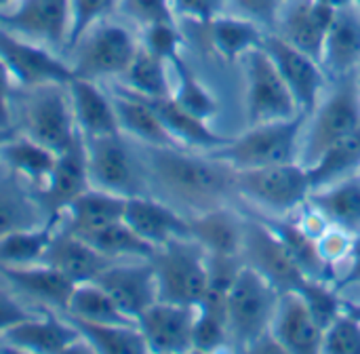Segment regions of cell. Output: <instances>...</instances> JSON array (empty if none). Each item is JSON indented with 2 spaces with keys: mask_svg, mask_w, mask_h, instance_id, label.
Masks as SVG:
<instances>
[{
  "mask_svg": "<svg viewBox=\"0 0 360 354\" xmlns=\"http://www.w3.org/2000/svg\"><path fill=\"white\" fill-rule=\"evenodd\" d=\"M148 165L158 184L190 203H217L234 190L236 169L215 156L186 154L179 146L150 148Z\"/></svg>",
  "mask_w": 360,
  "mask_h": 354,
  "instance_id": "cell-1",
  "label": "cell"
},
{
  "mask_svg": "<svg viewBox=\"0 0 360 354\" xmlns=\"http://www.w3.org/2000/svg\"><path fill=\"white\" fill-rule=\"evenodd\" d=\"M308 114L300 112L287 120H272L262 125H249V131L230 139L226 146L211 150L217 160L228 163L234 169H257L283 163L300 160L302 133Z\"/></svg>",
  "mask_w": 360,
  "mask_h": 354,
  "instance_id": "cell-2",
  "label": "cell"
},
{
  "mask_svg": "<svg viewBox=\"0 0 360 354\" xmlns=\"http://www.w3.org/2000/svg\"><path fill=\"white\" fill-rule=\"evenodd\" d=\"M281 291L255 268L243 266L228 293V331L230 342L245 350L270 331Z\"/></svg>",
  "mask_w": 360,
  "mask_h": 354,
  "instance_id": "cell-3",
  "label": "cell"
},
{
  "mask_svg": "<svg viewBox=\"0 0 360 354\" xmlns=\"http://www.w3.org/2000/svg\"><path fill=\"white\" fill-rule=\"evenodd\" d=\"M150 264L158 283V300L196 306L207 289V251L192 236L158 247Z\"/></svg>",
  "mask_w": 360,
  "mask_h": 354,
  "instance_id": "cell-4",
  "label": "cell"
},
{
  "mask_svg": "<svg viewBox=\"0 0 360 354\" xmlns=\"http://www.w3.org/2000/svg\"><path fill=\"white\" fill-rule=\"evenodd\" d=\"M234 190L274 215H287L308 203L312 182L308 167L295 160L257 169H236Z\"/></svg>",
  "mask_w": 360,
  "mask_h": 354,
  "instance_id": "cell-5",
  "label": "cell"
},
{
  "mask_svg": "<svg viewBox=\"0 0 360 354\" xmlns=\"http://www.w3.org/2000/svg\"><path fill=\"white\" fill-rule=\"evenodd\" d=\"M137 49L139 40L127 25L105 19L93 25L74 44V76L89 80L122 78L137 55Z\"/></svg>",
  "mask_w": 360,
  "mask_h": 354,
  "instance_id": "cell-6",
  "label": "cell"
},
{
  "mask_svg": "<svg viewBox=\"0 0 360 354\" xmlns=\"http://www.w3.org/2000/svg\"><path fill=\"white\" fill-rule=\"evenodd\" d=\"M310 127L302 144L300 163L312 165L333 141L360 129L359 72L340 78L338 87L310 114Z\"/></svg>",
  "mask_w": 360,
  "mask_h": 354,
  "instance_id": "cell-7",
  "label": "cell"
},
{
  "mask_svg": "<svg viewBox=\"0 0 360 354\" xmlns=\"http://www.w3.org/2000/svg\"><path fill=\"white\" fill-rule=\"evenodd\" d=\"M27 91L30 95L23 101V133L55 152L70 148L80 137V131L68 84H44Z\"/></svg>",
  "mask_w": 360,
  "mask_h": 354,
  "instance_id": "cell-8",
  "label": "cell"
},
{
  "mask_svg": "<svg viewBox=\"0 0 360 354\" xmlns=\"http://www.w3.org/2000/svg\"><path fill=\"white\" fill-rule=\"evenodd\" d=\"M247 63V118L249 125L287 120L302 110L264 46L245 55Z\"/></svg>",
  "mask_w": 360,
  "mask_h": 354,
  "instance_id": "cell-9",
  "label": "cell"
},
{
  "mask_svg": "<svg viewBox=\"0 0 360 354\" xmlns=\"http://www.w3.org/2000/svg\"><path fill=\"white\" fill-rule=\"evenodd\" d=\"M0 27L53 51L68 49L70 0H15L0 8Z\"/></svg>",
  "mask_w": 360,
  "mask_h": 354,
  "instance_id": "cell-10",
  "label": "cell"
},
{
  "mask_svg": "<svg viewBox=\"0 0 360 354\" xmlns=\"http://www.w3.org/2000/svg\"><path fill=\"white\" fill-rule=\"evenodd\" d=\"M0 59L6 63L15 84L36 89L44 84H68L74 78L72 63L57 51L11 34L0 27Z\"/></svg>",
  "mask_w": 360,
  "mask_h": 354,
  "instance_id": "cell-11",
  "label": "cell"
},
{
  "mask_svg": "<svg viewBox=\"0 0 360 354\" xmlns=\"http://www.w3.org/2000/svg\"><path fill=\"white\" fill-rule=\"evenodd\" d=\"M240 255L247 266L255 268L281 293L300 291L306 283L304 272L297 268L281 239L259 217H245V241Z\"/></svg>",
  "mask_w": 360,
  "mask_h": 354,
  "instance_id": "cell-12",
  "label": "cell"
},
{
  "mask_svg": "<svg viewBox=\"0 0 360 354\" xmlns=\"http://www.w3.org/2000/svg\"><path fill=\"white\" fill-rule=\"evenodd\" d=\"M84 146H86V169H89L91 186L127 198L141 194L139 173L122 139V133L84 137Z\"/></svg>",
  "mask_w": 360,
  "mask_h": 354,
  "instance_id": "cell-13",
  "label": "cell"
},
{
  "mask_svg": "<svg viewBox=\"0 0 360 354\" xmlns=\"http://www.w3.org/2000/svg\"><path fill=\"white\" fill-rule=\"evenodd\" d=\"M264 49L272 57L276 70L281 72L283 80L293 93L300 110L310 116L321 103V93L325 87V72L321 61L306 55L276 32L266 34Z\"/></svg>",
  "mask_w": 360,
  "mask_h": 354,
  "instance_id": "cell-14",
  "label": "cell"
},
{
  "mask_svg": "<svg viewBox=\"0 0 360 354\" xmlns=\"http://www.w3.org/2000/svg\"><path fill=\"white\" fill-rule=\"evenodd\" d=\"M120 312L131 321H137L152 304L158 302V283L150 260L118 264L112 262L97 279Z\"/></svg>",
  "mask_w": 360,
  "mask_h": 354,
  "instance_id": "cell-15",
  "label": "cell"
},
{
  "mask_svg": "<svg viewBox=\"0 0 360 354\" xmlns=\"http://www.w3.org/2000/svg\"><path fill=\"white\" fill-rule=\"evenodd\" d=\"M89 186L91 182L86 169V146L84 137L80 135L70 148L57 152L53 171L49 173L46 182L32 192V196L44 209V213L53 217L61 215L63 209Z\"/></svg>",
  "mask_w": 360,
  "mask_h": 354,
  "instance_id": "cell-16",
  "label": "cell"
},
{
  "mask_svg": "<svg viewBox=\"0 0 360 354\" xmlns=\"http://www.w3.org/2000/svg\"><path fill=\"white\" fill-rule=\"evenodd\" d=\"M333 17L335 8L319 0H285L278 8L272 32L283 36L287 42L297 46L306 55L321 61L323 44Z\"/></svg>",
  "mask_w": 360,
  "mask_h": 354,
  "instance_id": "cell-17",
  "label": "cell"
},
{
  "mask_svg": "<svg viewBox=\"0 0 360 354\" xmlns=\"http://www.w3.org/2000/svg\"><path fill=\"white\" fill-rule=\"evenodd\" d=\"M196 306L158 300L135 323L148 344V353H192Z\"/></svg>",
  "mask_w": 360,
  "mask_h": 354,
  "instance_id": "cell-18",
  "label": "cell"
},
{
  "mask_svg": "<svg viewBox=\"0 0 360 354\" xmlns=\"http://www.w3.org/2000/svg\"><path fill=\"white\" fill-rule=\"evenodd\" d=\"M2 336L11 353L61 354L70 353L76 344H82V338L72 321L65 315L57 317L51 308L21 321Z\"/></svg>",
  "mask_w": 360,
  "mask_h": 354,
  "instance_id": "cell-19",
  "label": "cell"
},
{
  "mask_svg": "<svg viewBox=\"0 0 360 354\" xmlns=\"http://www.w3.org/2000/svg\"><path fill=\"white\" fill-rule=\"evenodd\" d=\"M285 353H323V327L314 321L304 298L297 291H285L278 298L276 315L270 327Z\"/></svg>",
  "mask_w": 360,
  "mask_h": 354,
  "instance_id": "cell-20",
  "label": "cell"
},
{
  "mask_svg": "<svg viewBox=\"0 0 360 354\" xmlns=\"http://www.w3.org/2000/svg\"><path fill=\"white\" fill-rule=\"evenodd\" d=\"M122 220L154 249L175 241L190 236V220L181 217L169 205L148 198L143 194L129 196L124 203Z\"/></svg>",
  "mask_w": 360,
  "mask_h": 354,
  "instance_id": "cell-21",
  "label": "cell"
},
{
  "mask_svg": "<svg viewBox=\"0 0 360 354\" xmlns=\"http://www.w3.org/2000/svg\"><path fill=\"white\" fill-rule=\"evenodd\" d=\"M42 262L53 266L55 270H59L63 277H68L72 283L78 285V283L95 281L114 260L99 253L82 236L57 226Z\"/></svg>",
  "mask_w": 360,
  "mask_h": 354,
  "instance_id": "cell-22",
  "label": "cell"
},
{
  "mask_svg": "<svg viewBox=\"0 0 360 354\" xmlns=\"http://www.w3.org/2000/svg\"><path fill=\"white\" fill-rule=\"evenodd\" d=\"M0 274L13 289L21 291L25 298L36 300L44 308L61 312H65L76 287V283H72L68 277L44 262L27 266H0Z\"/></svg>",
  "mask_w": 360,
  "mask_h": 354,
  "instance_id": "cell-23",
  "label": "cell"
},
{
  "mask_svg": "<svg viewBox=\"0 0 360 354\" xmlns=\"http://www.w3.org/2000/svg\"><path fill=\"white\" fill-rule=\"evenodd\" d=\"M321 65L323 70H329L338 78L359 72L360 6L356 2L335 11V17L331 21V27L323 44Z\"/></svg>",
  "mask_w": 360,
  "mask_h": 354,
  "instance_id": "cell-24",
  "label": "cell"
},
{
  "mask_svg": "<svg viewBox=\"0 0 360 354\" xmlns=\"http://www.w3.org/2000/svg\"><path fill=\"white\" fill-rule=\"evenodd\" d=\"M68 93H70L76 127L82 137L120 133L114 101L99 89L97 80L74 76L68 82Z\"/></svg>",
  "mask_w": 360,
  "mask_h": 354,
  "instance_id": "cell-25",
  "label": "cell"
},
{
  "mask_svg": "<svg viewBox=\"0 0 360 354\" xmlns=\"http://www.w3.org/2000/svg\"><path fill=\"white\" fill-rule=\"evenodd\" d=\"M124 203H127V196L89 186L82 194H78L63 209L59 226L78 236L91 234L108 224L122 220Z\"/></svg>",
  "mask_w": 360,
  "mask_h": 354,
  "instance_id": "cell-26",
  "label": "cell"
},
{
  "mask_svg": "<svg viewBox=\"0 0 360 354\" xmlns=\"http://www.w3.org/2000/svg\"><path fill=\"white\" fill-rule=\"evenodd\" d=\"M112 101L116 108L120 133H127L139 139L148 148L177 146L173 137L169 135V131L165 129V125L160 122L154 106L146 97L131 93L129 89H120L118 93L112 95Z\"/></svg>",
  "mask_w": 360,
  "mask_h": 354,
  "instance_id": "cell-27",
  "label": "cell"
},
{
  "mask_svg": "<svg viewBox=\"0 0 360 354\" xmlns=\"http://www.w3.org/2000/svg\"><path fill=\"white\" fill-rule=\"evenodd\" d=\"M190 236L200 243L207 253L240 255L245 241V217L221 207L207 209L190 220Z\"/></svg>",
  "mask_w": 360,
  "mask_h": 354,
  "instance_id": "cell-28",
  "label": "cell"
},
{
  "mask_svg": "<svg viewBox=\"0 0 360 354\" xmlns=\"http://www.w3.org/2000/svg\"><path fill=\"white\" fill-rule=\"evenodd\" d=\"M148 99V97H146ZM160 122L165 125V129L169 131V135L173 137V141L177 146H186V148H198V150H217L221 146H226L230 141V137L217 135L207 120H200L198 116L190 114L188 110H184L171 95L169 97H156V99H148Z\"/></svg>",
  "mask_w": 360,
  "mask_h": 354,
  "instance_id": "cell-29",
  "label": "cell"
},
{
  "mask_svg": "<svg viewBox=\"0 0 360 354\" xmlns=\"http://www.w3.org/2000/svg\"><path fill=\"white\" fill-rule=\"evenodd\" d=\"M0 160L15 175L23 177L34 188H40L55 167L57 152L25 133L13 131L0 146Z\"/></svg>",
  "mask_w": 360,
  "mask_h": 354,
  "instance_id": "cell-30",
  "label": "cell"
},
{
  "mask_svg": "<svg viewBox=\"0 0 360 354\" xmlns=\"http://www.w3.org/2000/svg\"><path fill=\"white\" fill-rule=\"evenodd\" d=\"M209 42L217 55H221L226 61H236L251 53L253 49L264 46L266 40V27H262L257 21L245 17V15H226L221 13L207 25Z\"/></svg>",
  "mask_w": 360,
  "mask_h": 354,
  "instance_id": "cell-31",
  "label": "cell"
},
{
  "mask_svg": "<svg viewBox=\"0 0 360 354\" xmlns=\"http://www.w3.org/2000/svg\"><path fill=\"white\" fill-rule=\"evenodd\" d=\"M308 203L316 207L331 226L350 234L360 232V175H350L331 186L310 192Z\"/></svg>",
  "mask_w": 360,
  "mask_h": 354,
  "instance_id": "cell-32",
  "label": "cell"
},
{
  "mask_svg": "<svg viewBox=\"0 0 360 354\" xmlns=\"http://www.w3.org/2000/svg\"><path fill=\"white\" fill-rule=\"evenodd\" d=\"M285 245L297 268L304 272L306 279L331 281L335 283V270L321 258L316 249V239L310 236L297 222L276 220V217H259Z\"/></svg>",
  "mask_w": 360,
  "mask_h": 354,
  "instance_id": "cell-33",
  "label": "cell"
},
{
  "mask_svg": "<svg viewBox=\"0 0 360 354\" xmlns=\"http://www.w3.org/2000/svg\"><path fill=\"white\" fill-rule=\"evenodd\" d=\"M68 317V315H65ZM78 329L82 344L91 353L101 354H143L148 344L137 323H89L68 317Z\"/></svg>",
  "mask_w": 360,
  "mask_h": 354,
  "instance_id": "cell-34",
  "label": "cell"
},
{
  "mask_svg": "<svg viewBox=\"0 0 360 354\" xmlns=\"http://www.w3.org/2000/svg\"><path fill=\"white\" fill-rule=\"evenodd\" d=\"M360 171V129L333 141L312 165H308L312 190L331 186Z\"/></svg>",
  "mask_w": 360,
  "mask_h": 354,
  "instance_id": "cell-35",
  "label": "cell"
},
{
  "mask_svg": "<svg viewBox=\"0 0 360 354\" xmlns=\"http://www.w3.org/2000/svg\"><path fill=\"white\" fill-rule=\"evenodd\" d=\"M61 215L49 217L44 224L15 230L0 239V266H27L42 262L46 247L59 226Z\"/></svg>",
  "mask_w": 360,
  "mask_h": 354,
  "instance_id": "cell-36",
  "label": "cell"
},
{
  "mask_svg": "<svg viewBox=\"0 0 360 354\" xmlns=\"http://www.w3.org/2000/svg\"><path fill=\"white\" fill-rule=\"evenodd\" d=\"M169 68H171V63H167L158 55L150 53L139 42L135 59L131 61L129 70L122 74V80L127 84L124 89H129L131 93H137L141 97H148V99L169 97L173 91L169 72H167Z\"/></svg>",
  "mask_w": 360,
  "mask_h": 354,
  "instance_id": "cell-37",
  "label": "cell"
},
{
  "mask_svg": "<svg viewBox=\"0 0 360 354\" xmlns=\"http://www.w3.org/2000/svg\"><path fill=\"white\" fill-rule=\"evenodd\" d=\"M63 315L89 323H135L120 312L110 293L95 281L78 283L74 287Z\"/></svg>",
  "mask_w": 360,
  "mask_h": 354,
  "instance_id": "cell-38",
  "label": "cell"
},
{
  "mask_svg": "<svg viewBox=\"0 0 360 354\" xmlns=\"http://www.w3.org/2000/svg\"><path fill=\"white\" fill-rule=\"evenodd\" d=\"M89 241L99 253H103L110 260H122V258H135V260H150L156 251L150 243H146L135 230L124 222L118 220L114 224H108L91 234L82 236Z\"/></svg>",
  "mask_w": 360,
  "mask_h": 354,
  "instance_id": "cell-39",
  "label": "cell"
},
{
  "mask_svg": "<svg viewBox=\"0 0 360 354\" xmlns=\"http://www.w3.org/2000/svg\"><path fill=\"white\" fill-rule=\"evenodd\" d=\"M171 68L175 70V76H177V87H173L171 97L184 110L209 122L219 110V103L213 97V93L196 78V74L188 68L181 55L171 61Z\"/></svg>",
  "mask_w": 360,
  "mask_h": 354,
  "instance_id": "cell-40",
  "label": "cell"
},
{
  "mask_svg": "<svg viewBox=\"0 0 360 354\" xmlns=\"http://www.w3.org/2000/svg\"><path fill=\"white\" fill-rule=\"evenodd\" d=\"M230 344L228 306L209 302L196 304V319L192 329V353H219Z\"/></svg>",
  "mask_w": 360,
  "mask_h": 354,
  "instance_id": "cell-41",
  "label": "cell"
},
{
  "mask_svg": "<svg viewBox=\"0 0 360 354\" xmlns=\"http://www.w3.org/2000/svg\"><path fill=\"white\" fill-rule=\"evenodd\" d=\"M40 217L49 215L32 194L19 192L17 186H0V239L15 230L44 224L46 220L40 222Z\"/></svg>",
  "mask_w": 360,
  "mask_h": 354,
  "instance_id": "cell-42",
  "label": "cell"
},
{
  "mask_svg": "<svg viewBox=\"0 0 360 354\" xmlns=\"http://www.w3.org/2000/svg\"><path fill=\"white\" fill-rule=\"evenodd\" d=\"M297 293L304 298L308 310L312 312L314 321L323 327V331L344 312L342 291L331 281L306 279V283Z\"/></svg>",
  "mask_w": 360,
  "mask_h": 354,
  "instance_id": "cell-43",
  "label": "cell"
},
{
  "mask_svg": "<svg viewBox=\"0 0 360 354\" xmlns=\"http://www.w3.org/2000/svg\"><path fill=\"white\" fill-rule=\"evenodd\" d=\"M118 6L120 0H70V38L65 51H72L93 25L110 19Z\"/></svg>",
  "mask_w": 360,
  "mask_h": 354,
  "instance_id": "cell-44",
  "label": "cell"
},
{
  "mask_svg": "<svg viewBox=\"0 0 360 354\" xmlns=\"http://www.w3.org/2000/svg\"><path fill=\"white\" fill-rule=\"evenodd\" d=\"M143 30L141 36V46H146L150 53L158 55L160 59H165L167 63H171L175 57L181 55V46H184V36L177 27V19H169V21H156L150 23Z\"/></svg>",
  "mask_w": 360,
  "mask_h": 354,
  "instance_id": "cell-45",
  "label": "cell"
},
{
  "mask_svg": "<svg viewBox=\"0 0 360 354\" xmlns=\"http://www.w3.org/2000/svg\"><path fill=\"white\" fill-rule=\"evenodd\" d=\"M323 353L360 354V321L346 310L325 329Z\"/></svg>",
  "mask_w": 360,
  "mask_h": 354,
  "instance_id": "cell-46",
  "label": "cell"
},
{
  "mask_svg": "<svg viewBox=\"0 0 360 354\" xmlns=\"http://www.w3.org/2000/svg\"><path fill=\"white\" fill-rule=\"evenodd\" d=\"M352 241H354V234L346 232L344 228H338V226L329 224L316 236V249H319L321 258L335 270V266L350 255Z\"/></svg>",
  "mask_w": 360,
  "mask_h": 354,
  "instance_id": "cell-47",
  "label": "cell"
},
{
  "mask_svg": "<svg viewBox=\"0 0 360 354\" xmlns=\"http://www.w3.org/2000/svg\"><path fill=\"white\" fill-rule=\"evenodd\" d=\"M120 8L129 19H133L141 27L156 21L175 19L171 0H120Z\"/></svg>",
  "mask_w": 360,
  "mask_h": 354,
  "instance_id": "cell-48",
  "label": "cell"
},
{
  "mask_svg": "<svg viewBox=\"0 0 360 354\" xmlns=\"http://www.w3.org/2000/svg\"><path fill=\"white\" fill-rule=\"evenodd\" d=\"M228 0H171L173 15L198 25H207L221 13H226Z\"/></svg>",
  "mask_w": 360,
  "mask_h": 354,
  "instance_id": "cell-49",
  "label": "cell"
},
{
  "mask_svg": "<svg viewBox=\"0 0 360 354\" xmlns=\"http://www.w3.org/2000/svg\"><path fill=\"white\" fill-rule=\"evenodd\" d=\"M236 11L253 21H257L266 30H274L278 8L285 0H230Z\"/></svg>",
  "mask_w": 360,
  "mask_h": 354,
  "instance_id": "cell-50",
  "label": "cell"
},
{
  "mask_svg": "<svg viewBox=\"0 0 360 354\" xmlns=\"http://www.w3.org/2000/svg\"><path fill=\"white\" fill-rule=\"evenodd\" d=\"M34 315H36V312L25 310V308L15 300L13 293L0 289V334L8 331L11 327L19 325L21 321H25V319H30V317H34Z\"/></svg>",
  "mask_w": 360,
  "mask_h": 354,
  "instance_id": "cell-51",
  "label": "cell"
},
{
  "mask_svg": "<svg viewBox=\"0 0 360 354\" xmlns=\"http://www.w3.org/2000/svg\"><path fill=\"white\" fill-rule=\"evenodd\" d=\"M13 76L6 63L0 59V129L11 127V95H13Z\"/></svg>",
  "mask_w": 360,
  "mask_h": 354,
  "instance_id": "cell-52",
  "label": "cell"
},
{
  "mask_svg": "<svg viewBox=\"0 0 360 354\" xmlns=\"http://www.w3.org/2000/svg\"><path fill=\"white\" fill-rule=\"evenodd\" d=\"M350 266L346 270L344 277H340L335 281V287L342 291L344 287H352V285H360V232L354 234V241H352V249H350Z\"/></svg>",
  "mask_w": 360,
  "mask_h": 354,
  "instance_id": "cell-53",
  "label": "cell"
},
{
  "mask_svg": "<svg viewBox=\"0 0 360 354\" xmlns=\"http://www.w3.org/2000/svg\"><path fill=\"white\" fill-rule=\"evenodd\" d=\"M344 310L360 321V302H346V300H344Z\"/></svg>",
  "mask_w": 360,
  "mask_h": 354,
  "instance_id": "cell-54",
  "label": "cell"
},
{
  "mask_svg": "<svg viewBox=\"0 0 360 354\" xmlns=\"http://www.w3.org/2000/svg\"><path fill=\"white\" fill-rule=\"evenodd\" d=\"M319 2H323V4H327V6H331V8H342V6H346V4H352V2H356V0H319Z\"/></svg>",
  "mask_w": 360,
  "mask_h": 354,
  "instance_id": "cell-55",
  "label": "cell"
},
{
  "mask_svg": "<svg viewBox=\"0 0 360 354\" xmlns=\"http://www.w3.org/2000/svg\"><path fill=\"white\" fill-rule=\"evenodd\" d=\"M13 131H15L13 127H6V129H0V146L4 144V139H6V137H8V135L13 133ZM0 165H2V160H0Z\"/></svg>",
  "mask_w": 360,
  "mask_h": 354,
  "instance_id": "cell-56",
  "label": "cell"
},
{
  "mask_svg": "<svg viewBox=\"0 0 360 354\" xmlns=\"http://www.w3.org/2000/svg\"><path fill=\"white\" fill-rule=\"evenodd\" d=\"M0 353H11V348H8V344H6L2 334H0Z\"/></svg>",
  "mask_w": 360,
  "mask_h": 354,
  "instance_id": "cell-57",
  "label": "cell"
},
{
  "mask_svg": "<svg viewBox=\"0 0 360 354\" xmlns=\"http://www.w3.org/2000/svg\"><path fill=\"white\" fill-rule=\"evenodd\" d=\"M359 84H360V68H359Z\"/></svg>",
  "mask_w": 360,
  "mask_h": 354,
  "instance_id": "cell-58",
  "label": "cell"
},
{
  "mask_svg": "<svg viewBox=\"0 0 360 354\" xmlns=\"http://www.w3.org/2000/svg\"><path fill=\"white\" fill-rule=\"evenodd\" d=\"M356 4H359V6H360V0H356Z\"/></svg>",
  "mask_w": 360,
  "mask_h": 354,
  "instance_id": "cell-59",
  "label": "cell"
}]
</instances>
